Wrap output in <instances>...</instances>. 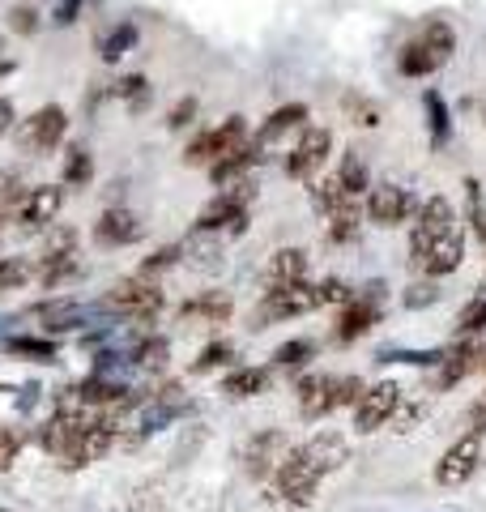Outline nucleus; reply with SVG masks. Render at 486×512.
<instances>
[{
  "mask_svg": "<svg viewBox=\"0 0 486 512\" xmlns=\"http://www.w3.org/2000/svg\"><path fill=\"white\" fill-rule=\"evenodd\" d=\"M440 299V286L435 282H414L410 291H405V308H427V303Z\"/></svg>",
  "mask_w": 486,
  "mask_h": 512,
  "instance_id": "09e8293b",
  "label": "nucleus"
},
{
  "mask_svg": "<svg viewBox=\"0 0 486 512\" xmlns=\"http://www.w3.org/2000/svg\"><path fill=\"white\" fill-rule=\"evenodd\" d=\"M337 180H342V188L350 192V197H359V192H367V188H371V175H367V163L359 158V150H346V154H342Z\"/></svg>",
  "mask_w": 486,
  "mask_h": 512,
  "instance_id": "c756f323",
  "label": "nucleus"
},
{
  "mask_svg": "<svg viewBox=\"0 0 486 512\" xmlns=\"http://www.w3.org/2000/svg\"><path fill=\"white\" fill-rule=\"evenodd\" d=\"M478 355H482V350H478V346H469V342L444 350V359H440V367H444V372H440V384H444V389H452V384H457L461 376L474 372V367H478Z\"/></svg>",
  "mask_w": 486,
  "mask_h": 512,
  "instance_id": "a878e982",
  "label": "nucleus"
},
{
  "mask_svg": "<svg viewBox=\"0 0 486 512\" xmlns=\"http://www.w3.org/2000/svg\"><path fill=\"white\" fill-rule=\"evenodd\" d=\"M465 197H469V222H474V231L486 239V197H482V184L465 180Z\"/></svg>",
  "mask_w": 486,
  "mask_h": 512,
  "instance_id": "79ce46f5",
  "label": "nucleus"
},
{
  "mask_svg": "<svg viewBox=\"0 0 486 512\" xmlns=\"http://www.w3.org/2000/svg\"><path fill=\"white\" fill-rule=\"evenodd\" d=\"M452 52H457L452 26L448 22H427L410 43L401 47L397 69H401V77H431L435 69H444V64L452 60Z\"/></svg>",
  "mask_w": 486,
  "mask_h": 512,
  "instance_id": "f03ea898",
  "label": "nucleus"
},
{
  "mask_svg": "<svg viewBox=\"0 0 486 512\" xmlns=\"http://www.w3.org/2000/svg\"><path fill=\"white\" fill-rule=\"evenodd\" d=\"M231 355H235L231 342H209V346L201 350V359L192 363V372H197V376H201V372H214V367H222V363L231 359Z\"/></svg>",
  "mask_w": 486,
  "mask_h": 512,
  "instance_id": "c03bdc74",
  "label": "nucleus"
},
{
  "mask_svg": "<svg viewBox=\"0 0 486 512\" xmlns=\"http://www.w3.org/2000/svg\"><path fill=\"white\" fill-rule=\"evenodd\" d=\"M329 239L333 244H350V239H359V201L346 205V210L329 214Z\"/></svg>",
  "mask_w": 486,
  "mask_h": 512,
  "instance_id": "f704fd0d",
  "label": "nucleus"
},
{
  "mask_svg": "<svg viewBox=\"0 0 486 512\" xmlns=\"http://www.w3.org/2000/svg\"><path fill=\"white\" fill-rule=\"evenodd\" d=\"M180 320H201V325H226L231 320V299L222 291H209V295H197L188 299L180 308Z\"/></svg>",
  "mask_w": 486,
  "mask_h": 512,
  "instance_id": "5701e85b",
  "label": "nucleus"
},
{
  "mask_svg": "<svg viewBox=\"0 0 486 512\" xmlns=\"http://www.w3.org/2000/svg\"><path fill=\"white\" fill-rule=\"evenodd\" d=\"M256 163H261V146H256V141L248 137V141H243L239 150L222 154L218 163L209 167V175H214V184H231V180H239V175L248 171V167H256Z\"/></svg>",
  "mask_w": 486,
  "mask_h": 512,
  "instance_id": "4be33fe9",
  "label": "nucleus"
},
{
  "mask_svg": "<svg viewBox=\"0 0 486 512\" xmlns=\"http://www.w3.org/2000/svg\"><path fill=\"white\" fill-rule=\"evenodd\" d=\"M290 453V440H286V431H261L252 444H248V474L252 478H269L273 470L282 466V457Z\"/></svg>",
  "mask_w": 486,
  "mask_h": 512,
  "instance_id": "a211bd4d",
  "label": "nucleus"
},
{
  "mask_svg": "<svg viewBox=\"0 0 486 512\" xmlns=\"http://www.w3.org/2000/svg\"><path fill=\"white\" fill-rule=\"evenodd\" d=\"M13 69H18V60H13V56L5 52V47H0V82H5V77H9Z\"/></svg>",
  "mask_w": 486,
  "mask_h": 512,
  "instance_id": "4d7b16f0",
  "label": "nucleus"
},
{
  "mask_svg": "<svg viewBox=\"0 0 486 512\" xmlns=\"http://www.w3.org/2000/svg\"><path fill=\"white\" fill-rule=\"evenodd\" d=\"M359 197H350V192L342 188V180H337V175H329V180H320L316 188H312V205L316 210L329 218V214H337V210H346V205H354Z\"/></svg>",
  "mask_w": 486,
  "mask_h": 512,
  "instance_id": "cd10ccee",
  "label": "nucleus"
},
{
  "mask_svg": "<svg viewBox=\"0 0 486 512\" xmlns=\"http://www.w3.org/2000/svg\"><path fill=\"white\" fill-rule=\"evenodd\" d=\"M9 355L35 359V363H52L56 359V342L52 338H26V333H18V338H9Z\"/></svg>",
  "mask_w": 486,
  "mask_h": 512,
  "instance_id": "72a5a7b5",
  "label": "nucleus"
},
{
  "mask_svg": "<svg viewBox=\"0 0 486 512\" xmlns=\"http://www.w3.org/2000/svg\"><path fill=\"white\" fill-rule=\"evenodd\" d=\"M397 406H401V389L393 380L371 384V389L359 393V402H354V427H359V431H376V427H384L388 419H393Z\"/></svg>",
  "mask_w": 486,
  "mask_h": 512,
  "instance_id": "4468645a",
  "label": "nucleus"
},
{
  "mask_svg": "<svg viewBox=\"0 0 486 512\" xmlns=\"http://www.w3.org/2000/svg\"><path fill=\"white\" fill-rule=\"evenodd\" d=\"M30 282V265L18 256H0V291H22Z\"/></svg>",
  "mask_w": 486,
  "mask_h": 512,
  "instance_id": "4c0bfd02",
  "label": "nucleus"
},
{
  "mask_svg": "<svg viewBox=\"0 0 486 512\" xmlns=\"http://www.w3.org/2000/svg\"><path fill=\"white\" fill-rule=\"evenodd\" d=\"M18 453H22V440L13 436V431L0 427V470H9L13 461H18Z\"/></svg>",
  "mask_w": 486,
  "mask_h": 512,
  "instance_id": "3c124183",
  "label": "nucleus"
},
{
  "mask_svg": "<svg viewBox=\"0 0 486 512\" xmlns=\"http://www.w3.org/2000/svg\"><path fill=\"white\" fill-rule=\"evenodd\" d=\"M64 133H69V111H64L60 103H47V107H39L30 120H22V128H18V146L26 150V154H52L60 141H64Z\"/></svg>",
  "mask_w": 486,
  "mask_h": 512,
  "instance_id": "6e6552de",
  "label": "nucleus"
},
{
  "mask_svg": "<svg viewBox=\"0 0 486 512\" xmlns=\"http://www.w3.org/2000/svg\"><path fill=\"white\" fill-rule=\"evenodd\" d=\"M469 431H478V436L486 431V393L478 397L474 406H469Z\"/></svg>",
  "mask_w": 486,
  "mask_h": 512,
  "instance_id": "5fc2aeb1",
  "label": "nucleus"
},
{
  "mask_svg": "<svg viewBox=\"0 0 486 512\" xmlns=\"http://www.w3.org/2000/svg\"><path fill=\"white\" fill-rule=\"evenodd\" d=\"M192 406L184 402L180 397V389H175V384H167V389L162 393H154V406L145 410V419H141V436H150V431H162L167 423H175V419H184Z\"/></svg>",
  "mask_w": 486,
  "mask_h": 512,
  "instance_id": "aec40b11",
  "label": "nucleus"
},
{
  "mask_svg": "<svg viewBox=\"0 0 486 512\" xmlns=\"http://www.w3.org/2000/svg\"><path fill=\"white\" fill-rule=\"evenodd\" d=\"M107 303L103 308H90V303H77V299H52V303H39L30 308V320H39L47 333H69V329H81L90 320H103Z\"/></svg>",
  "mask_w": 486,
  "mask_h": 512,
  "instance_id": "2eb2a0df",
  "label": "nucleus"
},
{
  "mask_svg": "<svg viewBox=\"0 0 486 512\" xmlns=\"http://www.w3.org/2000/svg\"><path fill=\"white\" fill-rule=\"evenodd\" d=\"M94 239H99L103 248H124V244H137L141 239V218L133 214V210H116V205H111V210H103V218L94 222Z\"/></svg>",
  "mask_w": 486,
  "mask_h": 512,
  "instance_id": "f3484780",
  "label": "nucleus"
},
{
  "mask_svg": "<svg viewBox=\"0 0 486 512\" xmlns=\"http://www.w3.org/2000/svg\"><path fill=\"white\" fill-rule=\"evenodd\" d=\"M346 461V440L342 436H316L299 448H290L282 457V466L273 470V483H278V495L286 504L307 508L316 495V483L324 474H333Z\"/></svg>",
  "mask_w": 486,
  "mask_h": 512,
  "instance_id": "f257e3e1",
  "label": "nucleus"
},
{
  "mask_svg": "<svg viewBox=\"0 0 486 512\" xmlns=\"http://www.w3.org/2000/svg\"><path fill=\"white\" fill-rule=\"evenodd\" d=\"M81 9H86V0H60V5L52 9V22L56 26H73L81 18Z\"/></svg>",
  "mask_w": 486,
  "mask_h": 512,
  "instance_id": "603ef678",
  "label": "nucleus"
},
{
  "mask_svg": "<svg viewBox=\"0 0 486 512\" xmlns=\"http://www.w3.org/2000/svg\"><path fill=\"white\" fill-rule=\"evenodd\" d=\"M265 372H261V367H239V372H231V376H226L222 380V393H231V397H256V393H261L265 389Z\"/></svg>",
  "mask_w": 486,
  "mask_h": 512,
  "instance_id": "473e14b6",
  "label": "nucleus"
},
{
  "mask_svg": "<svg viewBox=\"0 0 486 512\" xmlns=\"http://www.w3.org/2000/svg\"><path fill=\"white\" fill-rule=\"evenodd\" d=\"M410 256L414 265L423 269L427 278H444V274H457L461 261H465V235L461 227L440 231V235H410Z\"/></svg>",
  "mask_w": 486,
  "mask_h": 512,
  "instance_id": "20e7f679",
  "label": "nucleus"
},
{
  "mask_svg": "<svg viewBox=\"0 0 486 512\" xmlns=\"http://www.w3.org/2000/svg\"><path fill=\"white\" fill-rule=\"evenodd\" d=\"M116 94L128 103V111H145V103H150V82H145L141 73H128L124 82L116 86Z\"/></svg>",
  "mask_w": 486,
  "mask_h": 512,
  "instance_id": "e433bc0d",
  "label": "nucleus"
},
{
  "mask_svg": "<svg viewBox=\"0 0 486 512\" xmlns=\"http://www.w3.org/2000/svg\"><path fill=\"white\" fill-rule=\"evenodd\" d=\"M307 278V252L303 248H282L269 261V282H303Z\"/></svg>",
  "mask_w": 486,
  "mask_h": 512,
  "instance_id": "bb28decb",
  "label": "nucleus"
},
{
  "mask_svg": "<svg viewBox=\"0 0 486 512\" xmlns=\"http://www.w3.org/2000/svg\"><path fill=\"white\" fill-rule=\"evenodd\" d=\"M307 124V107L303 103H286V107H278V111H273V116L261 124V128H256V146H273V141H282L286 133H295V128H303Z\"/></svg>",
  "mask_w": 486,
  "mask_h": 512,
  "instance_id": "412c9836",
  "label": "nucleus"
},
{
  "mask_svg": "<svg viewBox=\"0 0 486 512\" xmlns=\"http://www.w3.org/2000/svg\"><path fill=\"white\" fill-rule=\"evenodd\" d=\"M457 329L461 333H478V329H486V295H478L469 308L461 312V320H457Z\"/></svg>",
  "mask_w": 486,
  "mask_h": 512,
  "instance_id": "de8ad7c7",
  "label": "nucleus"
},
{
  "mask_svg": "<svg viewBox=\"0 0 486 512\" xmlns=\"http://www.w3.org/2000/svg\"><path fill=\"white\" fill-rule=\"evenodd\" d=\"M380 299H384V282H367L359 295H350L342 320H337V338L342 342L363 338V333L380 320Z\"/></svg>",
  "mask_w": 486,
  "mask_h": 512,
  "instance_id": "9b49d317",
  "label": "nucleus"
},
{
  "mask_svg": "<svg viewBox=\"0 0 486 512\" xmlns=\"http://www.w3.org/2000/svg\"><path fill=\"white\" fill-rule=\"evenodd\" d=\"M478 461H482V436H478V431H469V436H461V440L440 457V466H435V483H440V487H461V483H469V478H474V470H478Z\"/></svg>",
  "mask_w": 486,
  "mask_h": 512,
  "instance_id": "ddd939ff",
  "label": "nucleus"
},
{
  "mask_svg": "<svg viewBox=\"0 0 486 512\" xmlns=\"http://www.w3.org/2000/svg\"><path fill=\"white\" fill-rule=\"evenodd\" d=\"M0 512H5V508H0Z\"/></svg>",
  "mask_w": 486,
  "mask_h": 512,
  "instance_id": "052dcab7",
  "label": "nucleus"
},
{
  "mask_svg": "<svg viewBox=\"0 0 486 512\" xmlns=\"http://www.w3.org/2000/svg\"><path fill=\"white\" fill-rule=\"evenodd\" d=\"M60 205H64V188L39 184V188L22 192V201H18V210H13V214L22 218V227H47V222H56Z\"/></svg>",
  "mask_w": 486,
  "mask_h": 512,
  "instance_id": "dca6fc26",
  "label": "nucleus"
},
{
  "mask_svg": "<svg viewBox=\"0 0 486 512\" xmlns=\"http://www.w3.org/2000/svg\"><path fill=\"white\" fill-rule=\"evenodd\" d=\"M423 107H427L431 141H435V146H448V137H452V116H448L444 94H440V90H427V94H423Z\"/></svg>",
  "mask_w": 486,
  "mask_h": 512,
  "instance_id": "c85d7f7f",
  "label": "nucleus"
},
{
  "mask_svg": "<svg viewBox=\"0 0 486 512\" xmlns=\"http://www.w3.org/2000/svg\"><path fill=\"white\" fill-rule=\"evenodd\" d=\"M137 22H116V26H107L103 35H99V56L107 60V64H120L128 52L137 47Z\"/></svg>",
  "mask_w": 486,
  "mask_h": 512,
  "instance_id": "393cba45",
  "label": "nucleus"
},
{
  "mask_svg": "<svg viewBox=\"0 0 486 512\" xmlns=\"http://www.w3.org/2000/svg\"><path fill=\"white\" fill-rule=\"evenodd\" d=\"M452 227H457V210H452V201L427 197L423 205H418V222H414L418 235H440V231H452Z\"/></svg>",
  "mask_w": 486,
  "mask_h": 512,
  "instance_id": "b1692460",
  "label": "nucleus"
},
{
  "mask_svg": "<svg viewBox=\"0 0 486 512\" xmlns=\"http://www.w3.org/2000/svg\"><path fill=\"white\" fill-rule=\"evenodd\" d=\"M243 141H248V120H243V116H226L218 128H209V133H201V137L188 141L184 163H188V167H214L222 154L239 150Z\"/></svg>",
  "mask_w": 486,
  "mask_h": 512,
  "instance_id": "0eeeda50",
  "label": "nucleus"
},
{
  "mask_svg": "<svg viewBox=\"0 0 486 512\" xmlns=\"http://www.w3.org/2000/svg\"><path fill=\"white\" fill-rule=\"evenodd\" d=\"M13 116H18V107H13V99H0V137L13 128Z\"/></svg>",
  "mask_w": 486,
  "mask_h": 512,
  "instance_id": "6e6d98bb",
  "label": "nucleus"
},
{
  "mask_svg": "<svg viewBox=\"0 0 486 512\" xmlns=\"http://www.w3.org/2000/svg\"><path fill=\"white\" fill-rule=\"evenodd\" d=\"M444 350H380V363H414V367H440Z\"/></svg>",
  "mask_w": 486,
  "mask_h": 512,
  "instance_id": "c9c22d12",
  "label": "nucleus"
},
{
  "mask_svg": "<svg viewBox=\"0 0 486 512\" xmlns=\"http://www.w3.org/2000/svg\"><path fill=\"white\" fill-rule=\"evenodd\" d=\"M346 111L354 116V124H363V128H376L380 124V111H376V103H367V99H359V94H346Z\"/></svg>",
  "mask_w": 486,
  "mask_h": 512,
  "instance_id": "49530a36",
  "label": "nucleus"
},
{
  "mask_svg": "<svg viewBox=\"0 0 486 512\" xmlns=\"http://www.w3.org/2000/svg\"><path fill=\"white\" fill-rule=\"evenodd\" d=\"M94 180V158L86 146H69V154H64V184L69 188H86Z\"/></svg>",
  "mask_w": 486,
  "mask_h": 512,
  "instance_id": "7c9ffc66",
  "label": "nucleus"
},
{
  "mask_svg": "<svg viewBox=\"0 0 486 512\" xmlns=\"http://www.w3.org/2000/svg\"><path fill=\"white\" fill-rule=\"evenodd\" d=\"M167 355H171V342L167 338H145L137 342V350H133V367H145V372H162L167 367Z\"/></svg>",
  "mask_w": 486,
  "mask_h": 512,
  "instance_id": "2f4dec72",
  "label": "nucleus"
},
{
  "mask_svg": "<svg viewBox=\"0 0 486 512\" xmlns=\"http://www.w3.org/2000/svg\"><path fill=\"white\" fill-rule=\"evenodd\" d=\"M192 120H197V99H192V94H184V99L167 111V128H171V133H184Z\"/></svg>",
  "mask_w": 486,
  "mask_h": 512,
  "instance_id": "a18cd8bd",
  "label": "nucleus"
},
{
  "mask_svg": "<svg viewBox=\"0 0 486 512\" xmlns=\"http://www.w3.org/2000/svg\"><path fill=\"white\" fill-rule=\"evenodd\" d=\"M350 295H354V291H350L342 278H324V282H320V299H324V303H346Z\"/></svg>",
  "mask_w": 486,
  "mask_h": 512,
  "instance_id": "864d4df0",
  "label": "nucleus"
},
{
  "mask_svg": "<svg viewBox=\"0 0 486 512\" xmlns=\"http://www.w3.org/2000/svg\"><path fill=\"white\" fill-rule=\"evenodd\" d=\"M107 312H120L124 320H133V325H150V320L162 312V291H158V282L154 278H124L111 286V295H107Z\"/></svg>",
  "mask_w": 486,
  "mask_h": 512,
  "instance_id": "423d86ee",
  "label": "nucleus"
},
{
  "mask_svg": "<svg viewBox=\"0 0 486 512\" xmlns=\"http://www.w3.org/2000/svg\"><path fill=\"white\" fill-rule=\"evenodd\" d=\"M180 256H184V248H180V244H167V248H158V252L150 256V261L141 265V274H145V278H158L162 269H175V265H180Z\"/></svg>",
  "mask_w": 486,
  "mask_h": 512,
  "instance_id": "a19ab883",
  "label": "nucleus"
},
{
  "mask_svg": "<svg viewBox=\"0 0 486 512\" xmlns=\"http://www.w3.org/2000/svg\"><path fill=\"white\" fill-rule=\"evenodd\" d=\"M252 201H256L252 180H231V184H226L218 197L197 214V235H214V231H231V235H239L243 227H248Z\"/></svg>",
  "mask_w": 486,
  "mask_h": 512,
  "instance_id": "7ed1b4c3",
  "label": "nucleus"
},
{
  "mask_svg": "<svg viewBox=\"0 0 486 512\" xmlns=\"http://www.w3.org/2000/svg\"><path fill=\"white\" fill-rule=\"evenodd\" d=\"M312 355H316V342H312V338H295V342L278 346V355H273V363H278V367H299V363H307Z\"/></svg>",
  "mask_w": 486,
  "mask_h": 512,
  "instance_id": "58836bf2",
  "label": "nucleus"
},
{
  "mask_svg": "<svg viewBox=\"0 0 486 512\" xmlns=\"http://www.w3.org/2000/svg\"><path fill=\"white\" fill-rule=\"evenodd\" d=\"M299 410H303V419H324V414H333L337 410V376H307L299 380Z\"/></svg>",
  "mask_w": 486,
  "mask_h": 512,
  "instance_id": "6ab92c4d",
  "label": "nucleus"
},
{
  "mask_svg": "<svg viewBox=\"0 0 486 512\" xmlns=\"http://www.w3.org/2000/svg\"><path fill=\"white\" fill-rule=\"evenodd\" d=\"M320 286L312 282H269V291L261 299V308H256V320L261 325H273V320H290V316H307L320 308Z\"/></svg>",
  "mask_w": 486,
  "mask_h": 512,
  "instance_id": "39448f33",
  "label": "nucleus"
},
{
  "mask_svg": "<svg viewBox=\"0 0 486 512\" xmlns=\"http://www.w3.org/2000/svg\"><path fill=\"white\" fill-rule=\"evenodd\" d=\"M81 274V261H77V235L73 231H56L52 239H47V248H43V261H39V278L43 286L52 291V286L60 282H69Z\"/></svg>",
  "mask_w": 486,
  "mask_h": 512,
  "instance_id": "f8f14e48",
  "label": "nucleus"
},
{
  "mask_svg": "<svg viewBox=\"0 0 486 512\" xmlns=\"http://www.w3.org/2000/svg\"><path fill=\"white\" fill-rule=\"evenodd\" d=\"M478 367H486V350H482V355H478Z\"/></svg>",
  "mask_w": 486,
  "mask_h": 512,
  "instance_id": "bf43d9fd",
  "label": "nucleus"
},
{
  "mask_svg": "<svg viewBox=\"0 0 486 512\" xmlns=\"http://www.w3.org/2000/svg\"><path fill=\"white\" fill-rule=\"evenodd\" d=\"M39 9L35 5H13L9 9V30L13 35H39Z\"/></svg>",
  "mask_w": 486,
  "mask_h": 512,
  "instance_id": "ea45409f",
  "label": "nucleus"
},
{
  "mask_svg": "<svg viewBox=\"0 0 486 512\" xmlns=\"http://www.w3.org/2000/svg\"><path fill=\"white\" fill-rule=\"evenodd\" d=\"M22 180L13 175L9 167H0V214H9V210H18V201H22Z\"/></svg>",
  "mask_w": 486,
  "mask_h": 512,
  "instance_id": "37998d69",
  "label": "nucleus"
},
{
  "mask_svg": "<svg viewBox=\"0 0 486 512\" xmlns=\"http://www.w3.org/2000/svg\"><path fill=\"white\" fill-rule=\"evenodd\" d=\"M478 116H482V124H486V103H478Z\"/></svg>",
  "mask_w": 486,
  "mask_h": 512,
  "instance_id": "13d9d810",
  "label": "nucleus"
},
{
  "mask_svg": "<svg viewBox=\"0 0 486 512\" xmlns=\"http://www.w3.org/2000/svg\"><path fill=\"white\" fill-rule=\"evenodd\" d=\"M329 150H333V133H329V128L303 124V128H299V141L290 146V154H286L282 167H286L290 180H312V175L324 167Z\"/></svg>",
  "mask_w": 486,
  "mask_h": 512,
  "instance_id": "1a4fd4ad",
  "label": "nucleus"
},
{
  "mask_svg": "<svg viewBox=\"0 0 486 512\" xmlns=\"http://www.w3.org/2000/svg\"><path fill=\"white\" fill-rule=\"evenodd\" d=\"M363 393V380L359 376H337V406H354Z\"/></svg>",
  "mask_w": 486,
  "mask_h": 512,
  "instance_id": "8fccbe9b",
  "label": "nucleus"
},
{
  "mask_svg": "<svg viewBox=\"0 0 486 512\" xmlns=\"http://www.w3.org/2000/svg\"><path fill=\"white\" fill-rule=\"evenodd\" d=\"M418 214V201H414V192L405 188V184H371L367 188V218L376 222V227H397V222L405 218H414Z\"/></svg>",
  "mask_w": 486,
  "mask_h": 512,
  "instance_id": "9d476101",
  "label": "nucleus"
}]
</instances>
